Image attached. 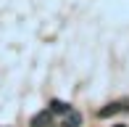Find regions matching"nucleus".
<instances>
[{
    "mask_svg": "<svg viewBox=\"0 0 129 127\" xmlns=\"http://www.w3.org/2000/svg\"><path fill=\"white\" fill-rule=\"evenodd\" d=\"M50 122H53V111L50 109H45V111H40V114L32 117V127H50Z\"/></svg>",
    "mask_w": 129,
    "mask_h": 127,
    "instance_id": "2",
    "label": "nucleus"
},
{
    "mask_svg": "<svg viewBox=\"0 0 129 127\" xmlns=\"http://www.w3.org/2000/svg\"><path fill=\"white\" fill-rule=\"evenodd\" d=\"M61 119H63V127H79V124H82V114L74 111V109H71V111H66Z\"/></svg>",
    "mask_w": 129,
    "mask_h": 127,
    "instance_id": "3",
    "label": "nucleus"
},
{
    "mask_svg": "<svg viewBox=\"0 0 129 127\" xmlns=\"http://www.w3.org/2000/svg\"><path fill=\"white\" fill-rule=\"evenodd\" d=\"M121 111H129V98H124V101H113V103H108V106H103L100 111H98V117H100V119H108V117L121 114Z\"/></svg>",
    "mask_w": 129,
    "mask_h": 127,
    "instance_id": "1",
    "label": "nucleus"
},
{
    "mask_svg": "<svg viewBox=\"0 0 129 127\" xmlns=\"http://www.w3.org/2000/svg\"><path fill=\"white\" fill-rule=\"evenodd\" d=\"M50 111L53 114H66V111H71V106H69V103H63V101H50Z\"/></svg>",
    "mask_w": 129,
    "mask_h": 127,
    "instance_id": "4",
    "label": "nucleus"
},
{
    "mask_svg": "<svg viewBox=\"0 0 129 127\" xmlns=\"http://www.w3.org/2000/svg\"><path fill=\"white\" fill-rule=\"evenodd\" d=\"M116 127H124V124H116Z\"/></svg>",
    "mask_w": 129,
    "mask_h": 127,
    "instance_id": "5",
    "label": "nucleus"
}]
</instances>
